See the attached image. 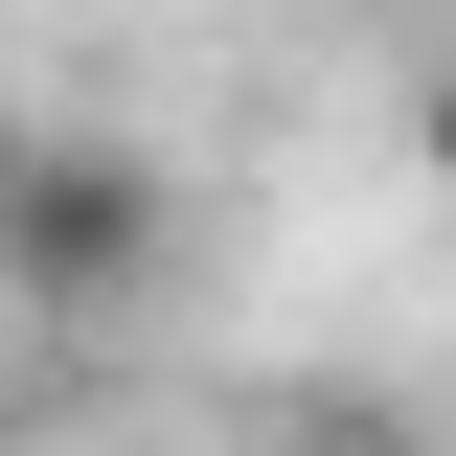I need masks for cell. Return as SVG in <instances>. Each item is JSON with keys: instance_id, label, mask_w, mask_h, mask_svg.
Listing matches in <instances>:
<instances>
[{"instance_id": "obj_1", "label": "cell", "mask_w": 456, "mask_h": 456, "mask_svg": "<svg viewBox=\"0 0 456 456\" xmlns=\"http://www.w3.org/2000/svg\"><path fill=\"white\" fill-rule=\"evenodd\" d=\"M160 251H183V206L137 137H0V297L23 320H137Z\"/></svg>"}, {"instance_id": "obj_2", "label": "cell", "mask_w": 456, "mask_h": 456, "mask_svg": "<svg viewBox=\"0 0 456 456\" xmlns=\"http://www.w3.org/2000/svg\"><path fill=\"white\" fill-rule=\"evenodd\" d=\"M274 456H434L411 388H274Z\"/></svg>"}, {"instance_id": "obj_3", "label": "cell", "mask_w": 456, "mask_h": 456, "mask_svg": "<svg viewBox=\"0 0 456 456\" xmlns=\"http://www.w3.org/2000/svg\"><path fill=\"white\" fill-rule=\"evenodd\" d=\"M411 183H434V206H456V69H434V92H411Z\"/></svg>"}]
</instances>
